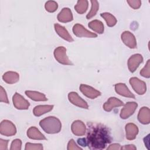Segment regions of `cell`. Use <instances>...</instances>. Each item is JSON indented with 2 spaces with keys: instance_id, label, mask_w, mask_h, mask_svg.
<instances>
[{
  "instance_id": "37",
  "label": "cell",
  "mask_w": 150,
  "mask_h": 150,
  "mask_svg": "<svg viewBox=\"0 0 150 150\" xmlns=\"http://www.w3.org/2000/svg\"><path fill=\"white\" fill-rule=\"evenodd\" d=\"M137 148L136 146H135L134 145L132 144H130V145H125L122 147H121V149H125V150H134L136 149Z\"/></svg>"
},
{
  "instance_id": "29",
  "label": "cell",
  "mask_w": 150,
  "mask_h": 150,
  "mask_svg": "<svg viewBox=\"0 0 150 150\" xmlns=\"http://www.w3.org/2000/svg\"><path fill=\"white\" fill-rule=\"evenodd\" d=\"M150 60H148L144 67L143 69L140 71V74L145 77V78H149L150 77Z\"/></svg>"
},
{
  "instance_id": "32",
  "label": "cell",
  "mask_w": 150,
  "mask_h": 150,
  "mask_svg": "<svg viewBox=\"0 0 150 150\" xmlns=\"http://www.w3.org/2000/svg\"><path fill=\"white\" fill-rule=\"evenodd\" d=\"M0 101L1 102H4L5 103H9V101H8V98L7 97V94L6 93L5 91V90L4 89V88L1 86L0 88Z\"/></svg>"
},
{
  "instance_id": "10",
  "label": "cell",
  "mask_w": 150,
  "mask_h": 150,
  "mask_svg": "<svg viewBox=\"0 0 150 150\" xmlns=\"http://www.w3.org/2000/svg\"><path fill=\"white\" fill-rule=\"evenodd\" d=\"M80 90L85 96L91 99H94L101 95L99 91L84 84H81L80 86Z\"/></svg>"
},
{
  "instance_id": "15",
  "label": "cell",
  "mask_w": 150,
  "mask_h": 150,
  "mask_svg": "<svg viewBox=\"0 0 150 150\" xmlns=\"http://www.w3.org/2000/svg\"><path fill=\"white\" fill-rule=\"evenodd\" d=\"M115 90L117 94L120 96L129 97L131 98H135V96L128 89V87L124 83H118L114 86Z\"/></svg>"
},
{
  "instance_id": "23",
  "label": "cell",
  "mask_w": 150,
  "mask_h": 150,
  "mask_svg": "<svg viewBox=\"0 0 150 150\" xmlns=\"http://www.w3.org/2000/svg\"><path fill=\"white\" fill-rule=\"evenodd\" d=\"M53 108L52 105H39L36 106L33 110V113L35 116L39 117L44 114L50 111Z\"/></svg>"
},
{
  "instance_id": "6",
  "label": "cell",
  "mask_w": 150,
  "mask_h": 150,
  "mask_svg": "<svg viewBox=\"0 0 150 150\" xmlns=\"http://www.w3.org/2000/svg\"><path fill=\"white\" fill-rule=\"evenodd\" d=\"M129 83L134 90L139 95H143L146 91V83L137 77H132L129 79Z\"/></svg>"
},
{
  "instance_id": "27",
  "label": "cell",
  "mask_w": 150,
  "mask_h": 150,
  "mask_svg": "<svg viewBox=\"0 0 150 150\" xmlns=\"http://www.w3.org/2000/svg\"><path fill=\"white\" fill-rule=\"evenodd\" d=\"M90 2L91 4V9L86 16V18L88 19H91L95 16L99 8V4L97 1H91Z\"/></svg>"
},
{
  "instance_id": "2",
  "label": "cell",
  "mask_w": 150,
  "mask_h": 150,
  "mask_svg": "<svg viewBox=\"0 0 150 150\" xmlns=\"http://www.w3.org/2000/svg\"><path fill=\"white\" fill-rule=\"evenodd\" d=\"M39 125L42 129L47 134H56L60 131L62 124L60 120L55 117H47L42 120Z\"/></svg>"
},
{
  "instance_id": "4",
  "label": "cell",
  "mask_w": 150,
  "mask_h": 150,
  "mask_svg": "<svg viewBox=\"0 0 150 150\" xmlns=\"http://www.w3.org/2000/svg\"><path fill=\"white\" fill-rule=\"evenodd\" d=\"M0 133L6 137L12 136L16 133V128L11 121L5 120L1 122Z\"/></svg>"
},
{
  "instance_id": "24",
  "label": "cell",
  "mask_w": 150,
  "mask_h": 150,
  "mask_svg": "<svg viewBox=\"0 0 150 150\" xmlns=\"http://www.w3.org/2000/svg\"><path fill=\"white\" fill-rule=\"evenodd\" d=\"M88 27L95 31L96 32L99 33V34H102L104 32V25L100 21L98 20H94L91 21L90 22L88 23Z\"/></svg>"
},
{
  "instance_id": "34",
  "label": "cell",
  "mask_w": 150,
  "mask_h": 150,
  "mask_svg": "<svg viewBox=\"0 0 150 150\" xmlns=\"http://www.w3.org/2000/svg\"><path fill=\"white\" fill-rule=\"evenodd\" d=\"M128 5L133 9H137L139 8L141 5V1L139 0H134V1H127Z\"/></svg>"
},
{
  "instance_id": "7",
  "label": "cell",
  "mask_w": 150,
  "mask_h": 150,
  "mask_svg": "<svg viewBox=\"0 0 150 150\" xmlns=\"http://www.w3.org/2000/svg\"><path fill=\"white\" fill-rule=\"evenodd\" d=\"M12 101L14 107L18 110H27L30 105L28 101L18 93H15L13 95Z\"/></svg>"
},
{
  "instance_id": "33",
  "label": "cell",
  "mask_w": 150,
  "mask_h": 150,
  "mask_svg": "<svg viewBox=\"0 0 150 150\" xmlns=\"http://www.w3.org/2000/svg\"><path fill=\"white\" fill-rule=\"evenodd\" d=\"M67 149L68 150H79L82 149L76 144V143L73 139H71L69 141L68 143Z\"/></svg>"
},
{
  "instance_id": "14",
  "label": "cell",
  "mask_w": 150,
  "mask_h": 150,
  "mask_svg": "<svg viewBox=\"0 0 150 150\" xmlns=\"http://www.w3.org/2000/svg\"><path fill=\"white\" fill-rule=\"evenodd\" d=\"M122 105H124V103L122 101L117 98L116 97H110L108 100L104 104L103 109L105 111L110 112L115 107H120Z\"/></svg>"
},
{
  "instance_id": "38",
  "label": "cell",
  "mask_w": 150,
  "mask_h": 150,
  "mask_svg": "<svg viewBox=\"0 0 150 150\" xmlns=\"http://www.w3.org/2000/svg\"><path fill=\"white\" fill-rule=\"evenodd\" d=\"M79 144L81 146H86L87 145L86 144V138H81V139H79L77 141Z\"/></svg>"
},
{
  "instance_id": "35",
  "label": "cell",
  "mask_w": 150,
  "mask_h": 150,
  "mask_svg": "<svg viewBox=\"0 0 150 150\" xmlns=\"http://www.w3.org/2000/svg\"><path fill=\"white\" fill-rule=\"evenodd\" d=\"M8 143V140H4L2 139H0V149L1 150L7 149Z\"/></svg>"
},
{
  "instance_id": "16",
  "label": "cell",
  "mask_w": 150,
  "mask_h": 150,
  "mask_svg": "<svg viewBox=\"0 0 150 150\" xmlns=\"http://www.w3.org/2000/svg\"><path fill=\"white\" fill-rule=\"evenodd\" d=\"M57 18L60 22L66 23L70 22L73 20L72 12L69 8H64L57 15Z\"/></svg>"
},
{
  "instance_id": "3",
  "label": "cell",
  "mask_w": 150,
  "mask_h": 150,
  "mask_svg": "<svg viewBox=\"0 0 150 150\" xmlns=\"http://www.w3.org/2000/svg\"><path fill=\"white\" fill-rule=\"evenodd\" d=\"M55 59L60 63L64 65H71L73 63L66 54V49L63 46H59L54 50Z\"/></svg>"
},
{
  "instance_id": "36",
  "label": "cell",
  "mask_w": 150,
  "mask_h": 150,
  "mask_svg": "<svg viewBox=\"0 0 150 150\" xmlns=\"http://www.w3.org/2000/svg\"><path fill=\"white\" fill-rule=\"evenodd\" d=\"M107 150H118V149H121V146H120V144H111L107 148Z\"/></svg>"
},
{
  "instance_id": "19",
  "label": "cell",
  "mask_w": 150,
  "mask_h": 150,
  "mask_svg": "<svg viewBox=\"0 0 150 150\" xmlns=\"http://www.w3.org/2000/svg\"><path fill=\"white\" fill-rule=\"evenodd\" d=\"M54 26L55 31L62 39L69 42H71L73 41V39L72 38L71 35L69 34L68 31L65 29L64 27H63V26L58 23H55Z\"/></svg>"
},
{
  "instance_id": "11",
  "label": "cell",
  "mask_w": 150,
  "mask_h": 150,
  "mask_svg": "<svg viewBox=\"0 0 150 150\" xmlns=\"http://www.w3.org/2000/svg\"><path fill=\"white\" fill-rule=\"evenodd\" d=\"M121 40L123 43L131 49L137 47V40L134 35L129 31H124L121 34Z\"/></svg>"
},
{
  "instance_id": "30",
  "label": "cell",
  "mask_w": 150,
  "mask_h": 150,
  "mask_svg": "<svg viewBox=\"0 0 150 150\" xmlns=\"http://www.w3.org/2000/svg\"><path fill=\"white\" fill-rule=\"evenodd\" d=\"M43 145L41 144H32L30 142H27L25 145V150H42L43 149Z\"/></svg>"
},
{
  "instance_id": "25",
  "label": "cell",
  "mask_w": 150,
  "mask_h": 150,
  "mask_svg": "<svg viewBox=\"0 0 150 150\" xmlns=\"http://www.w3.org/2000/svg\"><path fill=\"white\" fill-rule=\"evenodd\" d=\"M88 8V1L86 0L78 1L74 6V9L77 13L83 14L85 13Z\"/></svg>"
},
{
  "instance_id": "31",
  "label": "cell",
  "mask_w": 150,
  "mask_h": 150,
  "mask_svg": "<svg viewBox=\"0 0 150 150\" xmlns=\"http://www.w3.org/2000/svg\"><path fill=\"white\" fill-rule=\"evenodd\" d=\"M22 141L19 139H15L13 140L11 145L10 149L11 150H20L21 149Z\"/></svg>"
},
{
  "instance_id": "26",
  "label": "cell",
  "mask_w": 150,
  "mask_h": 150,
  "mask_svg": "<svg viewBox=\"0 0 150 150\" xmlns=\"http://www.w3.org/2000/svg\"><path fill=\"white\" fill-rule=\"evenodd\" d=\"M101 16L104 19L107 25L110 27H112L117 23V19L116 18L111 15L110 13L104 12L101 13Z\"/></svg>"
},
{
  "instance_id": "13",
  "label": "cell",
  "mask_w": 150,
  "mask_h": 150,
  "mask_svg": "<svg viewBox=\"0 0 150 150\" xmlns=\"http://www.w3.org/2000/svg\"><path fill=\"white\" fill-rule=\"evenodd\" d=\"M71 129L73 134L75 135L82 136L86 133V127L83 122L80 120H76L72 123Z\"/></svg>"
},
{
  "instance_id": "28",
  "label": "cell",
  "mask_w": 150,
  "mask_h": 150,
  "mask_svg": "<svg viewBox=\"0 0 150 150\" xmlns=\"http://www.w3.org/2000/svg\"><path fill=\"white\" fill-rule=\"evenodd\" d=\"M45 7L47 11L49 12H54L57 9L58 5L56 2L54 1H49L46 2Z\"/></svg>"
},
{
  "instance_id": "12",
  "label": "cell",
  "mask_w": 150,
  "mask_h": 150,
  "mask_svg": "<svg viewBox=\"0 0 150 150\" xmlns=\"http://www.w3.org/2000/svg\"><path fill=\"white\" fill-rule=\"evenodd\" d=\"M142 61L143 57L140 54H135L131 56L128 60V67L129 70L131 73L134 72Z\"/></svg>"
},
{
  "instance_id": "1",
  "label": "cell",
  "mask_w": 150,
  "mask_h": 150,
  "mask_svg": "<svg viewBox=\"0 0 150 150\" xmlns=\"http://www.w3.org/2000/svg\"><path fill=\"white\" fill-rule=\"evenodd\" d=\"M111 140L110 131L107 127L101 124H88L86 141L89 149H104Z\"/></svg>"
},
{
  "instance_id": "8",
  "label": "cell",
  "mask_w": 150,
  "mask_h": 150,
  "mask_svg": "<svg viewBox=\"0 0 150 150\" xmlns=\"http://www.w3.org/2000/svg\"><path fill=\"white\" fill-rule=\"evenodd\" d=\"M138 104L135 102H128L121 109L120 117L122 119H127L132 115L137 108Z\"/></svg>"
},
{
  "instance_id": "9",
  "label": "cell",
  "mask_w": 150,
  "mask_h": 150,
  "mask_svg": "<svg viewBox=\"0 0 150 150\" xmlns=\"http://www.w3.org/2000/svg\"><path fill=\"white\" fill-rule=\"evenodd\" d=\"M68 98L70 103L77 107L85 109H88V108L87 102L81 98L76 92L69 93L68 94Z\"/></svg>"
},
{
  "instance_id": "18",
  "label": "cell",
  "mask_w": 150,
  "mask_h": 150,
  "mask_svg": "<svg viewBox=\"0 0 150 150\" xmlns=\"http://www.w3.org/2000/svg\"><path fill=\"white\" fill-rule=\"evenodd\" d=\"M125 132L126 138L128 140H133L136 138L138 133V128L134 124L128 123L125 125Z\"/></svg>"
},
{
  "instance_id": "20",
  "label": "cell",
  "mask_w": 150,
  "mask_h": 150,
  "mask_svg": "<svg viewBox=\"0 0 150 150\" xmlns=\"http://www.w3.org/2000/svg\"><path fill=\"white\" fill-rule=\"evenodd\" d=\"M28 137L32 139L45 140L46 139L45 135L41 133L39 130L35 127H30L27 131Z\"/></svg>"
},
{
  "instance_id": "5",
  "label": "cell",
  "mask_w": 150,
  "mask_h": 150,
  "mask_svg": "<svg viewBox=\"0 0 150 150\" xmlns=\"http://www.w3.org/2000/svg\"><path fill=\"white\" fill-rule=\"evenodd\" d=\"M73 32L76 36L79 38L86 37L93 38H96L97 36V34L88 30L83 25L79 23H76L73 26Z\"/></svg>"
},
{
  "instance_id": "22",
  "label": "cell",
  "mask_w": 150,
  "mask_h": 150,
  "mask_svg": "<svg viewBox=\"0 0 150 150\" xmlns=\"http://www.w3.org/2000/svg\"><path fill=\"white\" fill-rule=\"evenodd\" d=\"M25 94L31 100L36 101H45L47 100L44 94L38 91L28 90L25 91Z\"/></svg>"
},
{
  "instance_id": "17",
  "label": "cell",
  "mask_w": 150,
  "mask_h": 150,
  "mask_svg": "<svg viewBox=\"0 0 150 150\" xmlns=\"http://www.w3.org/2000/svg\"><path fill=\"white\" fill-rule=\"evenodd\" d=\"M138 121L143 124H148L150 122V111L146 107H142L138 114Z\"/></svg>"
},
{
  "instance_id": "21",
  "label": "cell",
  "mask_w": 150,
  "mask_h": 150,
  "mask_svg": "<svg viewBox=\"0 0 150 150\" xmlns=\"http://www.w3.org/2000/svg\"><path fill=\"white\" fill-rule=\"evenodd\" d=\"M4 81L8 84H13L18 82L19 80V75L14 71H7L2 76Z\"/></svg>"
}]
</instances>
